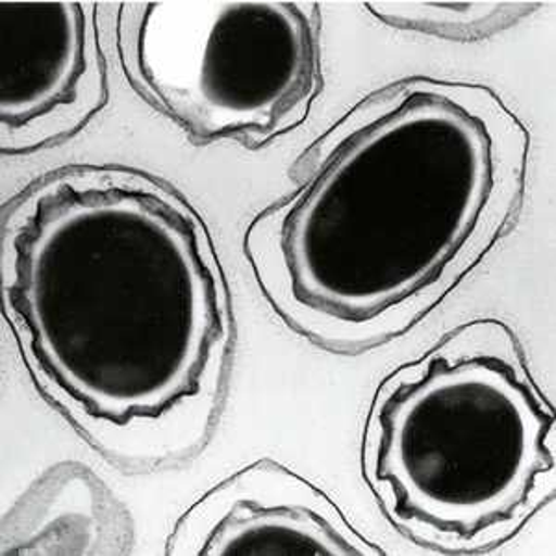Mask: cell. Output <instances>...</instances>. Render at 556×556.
<instances>
[{
	"label": "cell",
	"instance_id": "obj_1",
	"mask_svg": "<svg viewBox=\"0 0 556 556\" xmlns=\"http://www.w3.org/2000/svg\"><path fill=\"white\" fill-rule=\"evenodd\" d=\"M2 299L47 397L121 468L208 440L230 304L208 230L167 184L123 167L49 173L4 210Z\"/></svg>",
	"mask_w": 556,
	"mask_h": 556
},
{
	"label": "cell",
	"instance_id": "obj_2",
	"mask_svg": "<svg viewBox=\"0 0 556 556\" xmlns=\"http://www.w3.org/2000/svg\"><path fill=\"white\" fill-rule=\"evenodd\" d=\"M529 134L492 89L406 78L330 128L247 228L260 290L332 353L392 342L513 227Z\"/></svg>",
	"mask_w": 556,
	"mask_h": 556
},
{
	"label": "cell",
	"instance_id": "obj_3",
	"mask_svg": "<svg viewBox=\"0 0 556 556\" xmlns=\"http://www.w3.org/2000/svg\"><path fill=\"white\" fill-rule=\"evenodd\" d=\"M555 427L513 330L477 319L379 386L362 473L417 544L493 549L555 497Z\"/></svg>",
	"mask_w": 556,
	"mask_h": 556
},
{
	"label": "cell",
	"instance_id": "obj_4",
	"mask_svg": "<svg viewBox=\"0 0 556 556\" xmlns=\"http://www.w3.org/2000/svg\"><path fill=\"white\" fill-rule=\"evenodd\" d=\"M117 36L134 88L197 143L267 146L303 125L321 88L312 2H127Z\"/></svg>",
	"mask_w": 556,
	"mask_h": 556
},
{
	"label": "cell",
	"instance_id": "obj_5",
	"mask_svg": "<svg viewBox=\"0 0 556 556\" xmlns=\"http://www.w3.org/2000/svg\"><path fill=\"white\" fill-rule=\"evenodd\" d=\"M91 4L0 2V143L30 152L78 132L104 102Z\"/></svg>",
	"mask_w": 556,
	"mask_h": 556
},
{
	"label": "cell",
	"instance_id": "obj_6",
	"mask_svg": "<svg viewBox=\"0 0 556 556\" xmlns=\"http://www.w3.org/2000/svg\"><path fill=\"white\" fill-rule=\"evenodd\" d=\"M169 556H380L327 493L262 458L236 471L178 518Z\"/></svg>",
	"mask_w": 556,
	"mask_h": 556
},
{
	"label": "cell",
	"instance_id": "obj_7",
	"mask_svg": "<svg viewBox=\"0 0 556 556\" xmlns=\"http://www.w3.org/2000/svg\"><path fill=\"white\" fill-rule=\"evenodd\" d=\"M132 521L91 469L62 462L34 481L2 518L0 553L127 555Z\"/></svg>",
	"mask_w": 556,
	"mask_h": 556
},
{
	"label": "cell",
	"instance_id": "obj_8",
	"mask_svg": "<svg viewBox=\"0 0 556 556\" xmlns=\"http://www.w3.org/2000/svg\"><path fill=\"white\" fill-rule=\"evenodd\" d=\"M529 2H369L388 25L451 39H481L516 23Z\"/></svg>",
	"mask_w": 556,
	"mask_h": 556
}]
</instances>
